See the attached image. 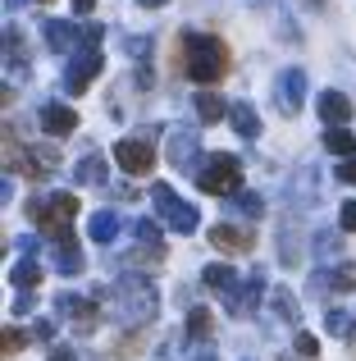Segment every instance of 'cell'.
<instances>
[{
  "instance_id": "cell-1",
  "label": "cell",
  "mask_w": 356,
  "mask_h": 361,
  "mask_svg": "<svg viewBox=\"0 0 356 361\" xmlns=\"http://www.w3.org/2000/svg\"><path fill=\"white\" fill-rule=\"evenodd\" d=\"M178 55H183V73L201 87H215V82L229 73V46L210 32H183L178 37Z\"/></svg>"
},
{
  "instance_id": "cell-2",
  "label": "cell",
  "mask_w": 356,
  "mask_h": 361,
  "mask_svg": "<svg viewBox=\"0 0 356 361\" xmlns=\"http://www.w3.org/2000/svg\"><path fill=\"white\" fill-rule=\"evenodd\" d=\"M73 215H78V197H73V192L32 197V202H27V220H32L42 233H51L55 243H69V233H73Z\"/></svg>"
},
{
  "instance_id": "cell-3",
  "label": "cell",
  "mask_w": 356,
  "mask_h": 361,
  "mask_svg": "<svg viewBox=\"0 0 356 361\" xmlns=\"http://www.w3.org/2000/svg\"><path fill=\"white\" fill-rule=\"evenodd\" d=\"M60 169V151L55 147H23L14 128H5V174L23 178H51Z\"/></svg>"
},
{
  "instance_id": "cell-4",
  "label": "cell",
  "mask_w": 356,
  "mask_h": 361,
  "mask_svg": "<svg viewBox=\"0 0 356 361\" xmlns=\"http://www.w3.org/2000/svg\"><path fill=\"white\" fill-rule=\"evenodd\" d=\"M196 188L201 192H210V197H238L242 192V165H238V156H210L201 165V174H196Z\"/></svg>"
},
{
  "instance_id": "cell-5",
  "label": "cell",
  "mask_w": 356,
  "mask_h": 361,
  "mask_svg": "<svg viewBox=\"0 0 356 361\" xmlns=\"http://www.w3.org/2000/svg\"><path fill=\"white\" fill-rule=\"evenodd\" d=\"M151 202H155V211H160V220L170 224L174 233H192L196 224H201V220H196V206H187V202H183V197L174 192L170 183H155V188H151Z\"/></svg>"
},
{
  "instance_id": "cell-6",
  "label": "cell",
  "mask_w": 356,
  "mask_h": 361,
  "mask_svg": "<svg viewBox=\"0 0 356 361\" xmlns=\"http://www.w3.org/2000/svg\"><path fill=\"white\" fill-rule=\"evenodd\" d=\"M115 165L124 169V174L142 178V174L155 169V147L146 137H124V142H115Z\"/></svg>"
},
{
  "instance_id": "cell-7",
  "label": "cell",
  "mask_w": 356,
  "mask_h": 361,
  "mask_svg": "<svg viewBox=\"0 0 356 361\" xmlns=\"http://www.w3.org/2000/svg\"><path fill=\"white\" fill-rule=\"evenodd\" d=\"M302 97H306V73L302 69H284L279 73V87H274V101L284 115H297L302 110Z\"/></svg>"
},
{
  "instance_id": "cell-8",
  "label": "cell",
  "mask_w": 356,
  "mask_h": 361,
  "mask_svg": "<svg viewBox=\"0 0 356 361\" xmlns=\"http://www.w3.org/2000/svg\"><path fill=\"white\" fill-rule=\"evenodd\" d=\"M210 243L220 247V252H229V256H242V252H251V247H256V233L242 229V224H215V229H210Z\"/></svg>"
},
{
  "instance_id": "cell-9",
  "label": "cell",
  "mask_w": 356,
  "mask_h": 361,
  "mask_svg": "<svg viewBox=\"0 0 356 361\" xmlns=\"http://www.w3.org/2000/svg\"><path fill=\"white\" fill-rule=\"evenodd\" d=\"M55 307L73 320V329H78V334H91V329H96V320H101L96 302H82V298H73V293H60V302H55Z\"/></svg>"
},
{
  "instance_id": "cell-10",
  "label": "cell",
  "mask_w": 356,
  "mask_h": 361,
  "mask_svg": "<svg viewBox=\"0 0 356 361\" xmlns=\"http://www.w3.org/2000/svg\"><path fill=\"white\" fill-rule=\"evenodd\" d=\"M101 64H106V60H101V51H82L78 60L69 64V73H64V87H69V92H87V82L101 73Z\"/></svg>"
},
{
  "instance_id": "cell-11",
  "label": "cell",
  "mask_w": 356,
  "mask_h": 361,
  "mask_svg": "<svg viewBox=\"0 0 356 361\" xmlns=\"http://www.w3.org/2000/svg\"><path fill=\"white\" fill-rule=\"evenodd\" d=\"M42 128L51 133V137H69V133L78 128V115H73L69 106H60V101H46L42 106Z\"/></svg>"
},
{
  "instance_id": "cell-12",
  "label": "cell",
  "mask_w": 356,
  "mask_h": 361,
  "mask_svg": "<svg viewBox=\"0 0 356 361\" xmlns=\"http://www.w3.org/2000/svg\"><path fill=\"white\" fill-rule=\"evenodd\" d=\"M320 119L329 123V128H348V119H352V101L343 97V92H324V97H320Z\"/></svg>"
},
{
  "instance_id": "cell-13",
  "label": "cell",
  "mask_w": 356,
  "mask_h": 361,
  "mask_svg": "<svg viewBox=\"0 0 356 361\" xmlns=\"http://www.w3.org/2000/svg\"><path fill=\"white\" fill-rule=\"evenodd\" d=\"M201 283H205L210 293L233 298V293H238V270H233V265H205V270H201Z\"/></svg>"
},
{
  "instance_id": "cell-14",
  "label": "cell",
  "mask_w": 356,
  "mask_h": 361,
  "mask_svg": "<svg viewBox=\"0 0 356 361\" xmlns=\"http://www.w3.org/2000/svg\"><path fill=\"white\" fill-rule=\"evenodd\" d=\"M260 293H265V279H260V274H251V279L229 298V311H233V316H247V311L260 302Z\"/></svg>"
},
{
  "instance_id": "cell-15",
  "label": "cell",
  "mask_w": 356,
  "mask_h": 361,
  "mask_svg": "<svg viewBox=\"0 0 356 361\" xmlns=\"http://www.w3.org/2000/svg\"><path fill=\"white\" fill-rule=\"evenodd\" d=\"M9 283H14L18 293H32L37 283H42V261H37V256H27V261H18L14 270H9Z\"/></svg>"
},
{
  "instance_id": "cell-16",
  "label": "cell",
  "mask_w": 356,
  "mask_h": 361,
  "mask_svg": "<svg viewBox=\"0 0 356 361\" xmlns=\"http://www.w3.org/2000/svg\"><path fill=\"white\" fill-rule=\"evenodd\" d=\"M87 233H91L96 243H115V238H119V215H115V211H96V215L87 220Z\"/></svg>"
},
{
  "instance_id": "cell-17",
  "label": "cell",
  "mask_w": 356,
  "mask_h": 361,
  "mask_svg": "<svg viewBox=\"0 0 356 361\" xmlns=\"http://www.w3.org/2000/svg\"><path fill=\"white\" fill-rule=\"evenodd\" d=\"M229 123H233V128L242 133V137H256V133H260V115H256V110L247 106V101H238V106L229 110Z\"/></svg>"
},
{
  "instance_id": "cell-18",
  "label": "cell",
  "mask_w": 356,
  "mask_h": 361,
  "mask_svg": "<svg viewBox=\"0 0 356 361\" xmlns=\"http://www.w3.org/2000/svg\"><path fill=\"white\" fill-rule=\"evenodd\" d=\"M324 147H329L333 156L352 160V156H356V133H352V128H324Z\"/></svg>"
},
{
  "instance_id": "cell-19",
  "label": "cell",
  "mask_w": 356,
  "mask_h": 361,
  "mask_svg": "<svg viewBox=\"0 0 356 361\" xmlns=\"http://www.w3.org/2000/svg\"><path fill=\"white\" fill-rule=\"evenodd\" d=\"M46 42H51L55 55H64L73 46V23H64V18H46Z\"/></svg>"
},
{
  "instance_id": "cell-20",
  "label": "cell",
  "mask_w": 356,
  "mask_h": 361,
  "mask_svg": "<svg viewBox=\"0 0 356 361\" xmlns=\"http://www.w3.org/2000/svg\"><path fill=\"white\" fill-rule=\"evenodd\" d=\"M229 110L233 106H224V97H215V92H201V97H196V115H201V123H220Z\"/></svg>"
},
{
  "instance_id": "cell-21",
  "label": "cell",
  "mask_w": 356,
  "mask_h": 361,
  "mask_svg": "<svg viewBox=\"0 0 356 361\" xmlns=\"http://www.w3.org/2000/svg\"><path fill=\"white\" fill-rule=\"evenodd\" d=\"M320 283H329L333 293H352V288H356V261H343L338 270H329Z\"/></svg>"
},
{
  "instance_id": "cell-22",
  "label": "cell",
  "mask_w": 356,
  "mask_h": 361,
  "mask_svg": "<svg viewBox=\"0 0 356 361\" xmlns=\"http://www.w3.org/2000/svg\"><path fill=\"white\" fill-rule=\"evenodd\" d=\"M55 265H60L64 274H78L82 270V252H78V243H55Z\"/></svg>"
},
{
  "instance_id": "cell-23",
  "label": "cell",
  "mask_w": 356,
  "mask_h": 361,
  "mask_svg": "<svg viewBox=\"0 0 356 361\" xmlns=\"http://www.w3.org/2000/svg\"><path fill=\"white\" fill-rule=\"evenodd\" d=\"M192 156H196V137H192V133H174V137H170V160L183 169Z\"/></svg>"
},
{
  "instance_id": "cell-24",
  "label": "cell",
  "mask_w": 356,
  "mask_h": 361,
  "mask_svg": "<svg viewBox=\"0 0 356 361\" xmlns=\"http://www.w3.org/2000/svg\"><path fill=\"white\" fill-rule=\"evenodd\" d=\"M5 60H9V73H23L27 69V55H23V37H18V27H9L5 32Z\"/></svg>"
},
{
  "instance_id": "cell-25",
  "label": "cell",
  "mask_w": 356,
  "mask_h": 361,
  "mask_svg": "<svg viewBox=\"0 0 356 361\" xmlns=\"http://www.w3.org/2000/svg\"><path fill=\"white\" fill-rule=\"evenodd\" d=\"M73 174H78V183L96 188V183H106V160H101V156H87L78 169H73Z\"/></svg>"
},
{
  "instance_id": "cell-26",
  "label": "cell",
  "mask_w": 356,
  "mask_h": 361,
  "mask_svg": "<svg viewBox=\"0 0 356 361\" xmlns=\"http://www.w3.org/2000/svg\"><path fill=\"white\" fill-rule=\"evenodd\" d=\"M187 334H192V338H210L215 334V316L205 307H196L192 316H187Z\"/></svg>"
},
{
  "instance_id": "cell-27",
  "label": "cell",
  "mask_w": 356,
  "mask_h": 361,
  "mask_svg": "<svg viewBox=\"0 0 356 361\" xmlns=\"http://www.w3.org/2000/svg\"><path fill=\"white\" fill-rule=\"evenodd\" d=\"M233 206H238L242 215H251V220H260V215H265V202H260L256 192H238V197H233Z\"/></svg>"
},
{
  "instance_id": "cell-28",
  "label": "cell",
  "mask_w": 356,
  "mask_h": 361,
  "mask_svg": "<svg viewBox=\"0 0 356 361\" xmlns=\"http://www.w3.org/2000/svg\"><path fill=\"white\" fill-rule=\"evenodd\" d=\"M23 343H27V338H23V329H14V325H9L5 334H0V353H5V357H14Z\"/></svg>"
},
{
  "instance_id": "cell-29",
  "label": "cell",
  "mask_w": 356,
  "mask_h": 361,
  "mask_svg": "<svg viewBox=\"0 0 356 361\" xmlns=\"http://www.w3.org/2000/svg\"><path fill=\"white\" fill-rule=\"evenodd\" d=\"M137 238H142L146 247H160V224H155V220H142V224H137Z\"/></svg>"
},
{
  "instance_id": "cell-30",
  "label": "cell",
  "mask_w": 356,
  "mask_h": 361,
  "mask_svg": "<svg viewBox=\"0 0 356 361\" xmlns=\"http://www.w3.org/2000/svg\"><path fill=\"white\" fill-rule=\"evenodd\" d=\"M324 325H329V334H352L348 311H329V316H324Z\"/></svg>"
},
{
  "instance_id": "cell-31",
  "label": "cell",
  "mask_w": 356,
  "mask_h": 361,
  "mask_svg": "<svg viewBox=\"0 0 356 361\" xmlns=\"http://www.w3.org/2000/svg\"><path fill=\"white\" fill-rule=\"evenodd\" d=\"M274 307H279V316H288V320H297V302L288 298V293H274Z\"/></svg>"
},
{
  "instance_id": "cell-32",
  "label": "cell",
  "mask_w": 356,
  "mask_h": 361,
  "mask_svg": "<svg viewBox=\"0 0 356 361\" xmlns=\"http://www.w3.org/2000/svg\"><path fill=\"white\" fill-rule=\"evenodd\" d=\"M297 353H302V357H315V353H320L315 334H297Z\"/></svg>"
},
{
  "instance_id": "cell-33",
  "label": "cell",
  "mask_w": 356,
  "mask_h": 361,
  "mask_svg": "<svg viewBox=\"0 0 356 361\" xmlns=\"http://www.w3.org/2000/svg\"><path fill=\"white\" fill-rule=\"evenodd\" d=\"M338 224H343V229H348V233H356V202H348V206H343Z\"/></svg>"
},
{
  "instance_id": "cell-34",
  "label": "cell",
  "mask_w": 356,
  "mask_h": 361,
  "mask_svg": "<svg viewBox=\"0 0 356 361\" xmlns=\"http://www.w3.org/2000/svg\"><path fill=\"white\" fill-rule=\"evenodd\" d=\"M338 178H343V183H352V188H356V156H352V160H343V165H338Z\"/></svg>"
},
{
  "instance_id": "cell-35",
  "label": "cell",
  "mask_w": 356,
  "mask_h": 361,
  "mask_svg": "<svg viewBox=\"0 0 356 361\" xmlns=\"http://www.w3.org/2000/svg\"><path fill=\"white\" fill-rule=\"evenodd\" d=\"M32 311V293H18V302H14V316H27Z\"/></svg>"
},
{
  "instance_id": "cell-36",
  "label": "cell",
  "mask_w": 356,
  "mask_h": 361,
  "mask_svg": "<svg viewBox=\"0 0 356 361\" xmlns=\"http://www.w3.org/2000/svg\"><path fill=\"white\" fill-rule=\"evenodd\" d=\"M137 343H142V338H137V334H133V338H124V343H119V357H124V361H128V357H133V353H137Z\"/></svg>"
},
{
  "instance_id": "cell-37",
  "label": "cell",
  "mask_w": 356,
  "mask_h": 361,
  "mask_svg": "<svg viewBox=\"0 0 356 361\" xmlns=\"http://www.w3.org/2000/svg\"><path fill=\"white\" fill-rule=\"evenodd\" d=\"M55 334V325H51V320H42V325H32V338H51Z\"/></svg>"
},
{
  "instance_id": "cell-38",
  "label": "cell",
  "mask_w": 356,
  "mask_h": 361,
  "mask_svg": "<svg viewBox=\"0 0 356 361\" xmlns=\"http://www.w3.org/2000/svg\"><path fill=\"white\" fill-rule=\"evenodd\" d=\"M96 9V0H73V14H91Z\"/></svg>"
},
{
  "instance_id": "cell-39",
  "label": "cell",
  "mask_w": 356,
  "mask_h": 361,
  "mask_svg": "<svg viewBox=\"0 0 356 361\" xmlns=\"http://www.w3.org/2000/svg\"><path fill=\"white\" fill-rule=\"evenodd\" d=\"M51 361H78V357H73L69 348H60V353H51Z\"/></svg>"
},
{
  "instance_id": "cell-40",
  "label": "cell",
  "mask_w": 356,
  "mask_h": 361,
  "mask_svg": "<svg viewBox=\"0 0 356 361\" xmlns=\"http://www.w3.org/2000/svg\"><path fill=\"white\" fill-rule=\"evenodd\" d=\"M137 5H146V9H160V5H165V0H137Z\"/></svg>"
},
{
  "instance_id": "cell-41",
  "label": "cell",
  "mask_w": 356,
  "mask_h": 361,
  "mask_svg": "<svg viewBox=\"0 0 356 361\" xmlns=\"http://www.w3.org/2000/svg\"><path fill=\"white\" fill-rule=\"evenodd\" d=\"M348 338H352V353H356V329H352V334H348Z\"/></svg>"
},
{
  "instance_id": "cell-42",
  "label": "cell",
  "mask_w": 356,
  "mask_h": 361,
  "mask_svg": "<svg viewBox=\"0 0 356 361\" xmlns=\"http://www.w3.org/2000/svg\"><path fill=\"white\" fill-rule=\"evenodd\" d=\"M196 361H220V357H196Z\"/></svg>"
},
{
  "instance_id": "cell-43",
  "label": "cell",
  "mask_w": 356,
  "mask_h": 361,
  "mask_svg": "<svg viewBox=\"0 0 356 361\" xmlns=\"http://www.w3.org/2000/svg\"><path fill=\"white\" fill-rule=\"evenodd\" d=\"M9 5H23V0H9Z\"/></svg>"
},
{
  "instance_id": "cell-44",
  "label": "cell",
  "mask_w": 356,
  "mask_h": 361,
  "mask_svg": "<svg viewBox=\"0 0 356 361\" xmlns=\"http://www.w3.org/2000/svg\"><path fill=\"white\" fill-rule=\"evenodd\" d=\"M42 5H51V0H42Z\"/></svg>"
},
{
  "instance_id": "cell-45",
  "label": "cell",
  "mask_w": 356,
  "mask_h": 361,
  "mask_svg": "<svg viewBox=\"0 0 356 361\" xmlns=\"http://www.w3.org/2000/svg\"><path fill=\"white\" fill-rule=\"evenodd\" d=\"M284 361H288V357H284Z\"/></svg>"
}]
</instances>
